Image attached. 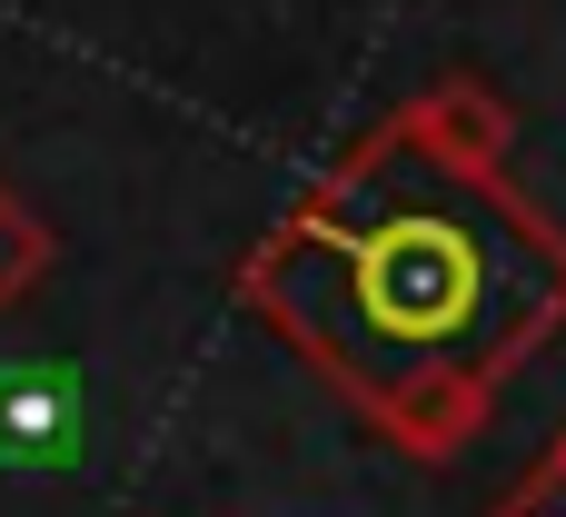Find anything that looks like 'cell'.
<instances>
[{
    "label": "cell",
    "mask_w": 566,
    "mask_h": 517,
    "mask_svg": "<svg viewBox=\"0 0 566 517\" xmlns=\"http://www.w3.org/2000/svg\"><path fill=\"white\" fill-rule=\"evenodd\" d=\"M488 517H566V428L547 438V458H537V468H527Z\"/></svg>",
    "instance_id": "277c9868"
},
{
    "label": "cell",
    "mask_w": 566,
    "mask_h": 517,
    "mask_svg": "<svg viewBox=\"0 0 566 517\" xmlns=\"http://www.w3.org/2000/svg\"><path fill=\"white\" fill-rule=\"evenodd\" d=\"M229 289L338 409L418 468H448L566 329V229L507 169H468L388 110L249 239Z\"/></svg>",
    "instance_id": "6da1fadb"
},
{
    "label": "cell",
    "mask_w": 566,
    "mask_h": 517,
    "mask_svg": "<svg viewBox=\"0 0 566 517\" xmlns=\"http://www.w3.org/2000/svg\"><path fill=\"white\" fill-rule=\"evenodd\" d=\"M50 269H60V229H50V209H40L20 179H0V319L30 309V299L50 289Z\"/></svg>",
    "instance_id": "3957f363"
},
{
    "label": "cell",
    "mask_w": 566,
    "mask_h": 517,
    "mask_svg": "<svg viewBox=\"0 0 566 517\" xmlns=\"http://www.w3.org/2000/svg\"><path fill=\"white\" fill-rule=\"evenodd\" d=\"M448 159H468V169H507V149H517V100L497 90V80H478V70H448V80H428L418 100H398Z\"/></svg>",
    "instance_id": "7a4b0ae2"
}]
</instances>
